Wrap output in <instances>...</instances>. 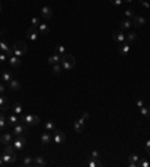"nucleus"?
Wrapping results in <instances>:
<instances>
[{"instance_id": "obj_1", "label": "nucleus", "mask_w": 150, "mask_h": 167, "mask_svg": "<svg viewBox=\"0 0 150 167\" xmlns=\"http://www.w3.org/2000/svg\"><path fill=\"white\" fill-rule=\"evenodd\" d=\"M60 65H62L63 71H71V69H74L75 57L72 56V54H65V56H62V62H60Z\"/></svg>"}, {"instance_id": "obj_2", "label": "nucleus", "mask_w": 150, "mask_h": 167, "mask_svg": "<svg viewBox=\"0 0 150 167\" xmlns=\"http://www.w3.org/2000/svg\"><path fill=\"white\" fill-rule=\"evenodd\" d=\"M12 48H14V56H17L20 59H23L24 54L27 53V44L24 41H17Z\"/></svg>"}, {"instance_id": "obj_3", "label": "nucleus", "mask_w": 150, "mask_h": 167, "mask_svg": "<svg viewBox=\"0 0 150 167\" xmlns=\"http://www.w3.org/2000/svg\"><path fill=\"white\" fill-rule=\"evenodd\" d=\"M20 122H23V124H26V125H38L39 122H41V119H39V116H35V115H30V113H27V115H20Z\"/></svg>"}, {"instance_id": "obj_4", "label": "nucleus", "mask_w": 150, "mask_h": 167, "mask_svg": "<svg viewBox=\"0 0 150 167\" xmlns=\"http://www.w3.org/2000/svg\"><path fill=\"white\" fill-rule=\"evenodd\" d=\"M12 145H14V148H15L17 152H21V151L24 149V146H26V137H24V135L15 137V140L12 142Z\"/></svg>"}, {"instance_id": "obj_5", "label": "nucleus", "mask_w": 150, "mask_h": 167, "mask_svg": "<svg viewBox=\"0 0 150 167\" xmlns=\"http://www.w3.org/2000/svg\"><path fill=\"white\" fill-rule=\"evenodd\" d=\"M2 158H3V164H6V166H14V164L17 163V155H15V154L3 152Z\"/></svg>"}, {"instance_id": "obj_6", "label": "nucleus", "mask_w": 150, "mask_h": 167, "mask_svg": "<svg viewBox=\"0 0 150 167\" xmlns=\"http://www.w3.org/2000/svg\"><path fill=\"white\" fill-rule=\"evenodd\" d=\"M26 132H27V126H26V124H17V125H14V135H15V137L24 135Z\"/></svg>"}, {"instance_id": "obj_7", "label": "nucleus", "mask_w": 150, "mask_h": 167, "mask_svg": "<svg viewBox=\"0 0 150 167\" xmlns=\"http://www.w3.org/2000/svg\"><path fill=\"white\" fill-rule=\"evenodd\" d=\"M119 53L122 54V56H128L129 53H131V44L129 42H120L119 44Z\"/></svg>"}, {"instance_id": "obj_8", "label": "nucleus", "mask_w": 150, "mask_h": 167, "mask_svg": "<svg viewBox=\"0 0 150 167\" xmlns=\"http://www.w3.org/2000/svg\"><path fill=\"white\" fill-rule=\"evenodd\" d=\"M41 33H39V30H38V27H30V29H27V39L29 41H36L38 36H39Z\"/></svg>"}, {"instance_id": "obj_9", "label": "nucleus", "mask_w": 150, "mask_h": 167, "mask_svg": "<svg viewBox=\"0 0 150 167\" xmlns=\"http://www.w3.org/2000/svg\"><path fill=\"white\" fill-rule=\"evenodd\" d=\"M131 20H132V24H134L135 27H143V26L146 24V18L141 17V15H134Z\"/></svg>"}, {"instance_id": "obj_10", "label": "nucleus", "mask_w": 150, "mask_h": 167, "mask_svg": "<svg viewBox=\"0 0 150 167\" xmlns=\"http://www.w3.org/2000/svg\"><path fill=\"white\" fill-rule=\"evenodd\" d=\"M65 140H66V135H65V132H63V131H59V129H56V131H54V143H57V145H62Z\"/></svg>"}, {"instance_id": "obj_11", "label": "nucleus", "mask_w": 150, "mask_h": 167, "mask_svg": "<svg viewBox=\"0 0 150 167\" xmlns=\"http://www.w3.org/2000/svg\"><path fill=\"white\" fill-rule=\"evenodd\" d=\"M12 142H14V137H12L11 132H3V134L0 135V143H2V145L6 146V145H11Z\"/></svg>"}, {"instance_id": "obj_12", "label": "nucleus", "mask_w": 150, "mask_h": 167, "mask_svg": "<svg viewBox=\"0 0 150 167\" xmlns=\"http://www.w3.org/2000/svg\"><path fill=\"white\" fill-rule=\"evenodd\" d=\"M112 39L116 42H125L126 41V36H125V33H123V30H116V32H112Z\"/></svg>"}, {"instance_id": "obj_13", "label": "nucleus", "mask_w": 150, "mask_h": 167, "mask_svg": "<svg viewBox=\"0 0 150 167\" xmlns=\"http://www.w3.org/2000/svg\"><path fill=\"white\" fill-rule=\"evenodd\" d=\"M41 15H42V18L50 20V18L53 17V9H51V6H44V8L41 9Z\"/></svg>"}, {"instance_id": "obj_14", "label": "nucleus", "mask_w": 150, "mask_h": 167, "mask_svg": "<svg viewBox=\"0 0 150 167\" xmlns=\"http://www.w3.org/2000/svg\"><path fill=\"white\" fill-rule=\"evenodd\" d=\"M6 110H9V101H8V98L2 93V95H0V112H6Z\"/></svg>"}, {"instance_id": "obj_15", "label": "nucleus", "mask_w": 150, "mask_h": 167, "mask_svg": "<svg viewBox=\"0 0 150 167\" xmlns=\"http://www.w3.org/2000/svg\"><path fill=\"white\" fill-rule=\"evenodd\" d=\"M41 143H42V145H50V143H51V132H50V131L42 132V135H41Z\"/></svg>"}, {"instance_id": "obj_16", "label": "nucleus", "mask_w": 150, "mask_h": 167, "mask_svg": "<svg viewBox=\"0 0 150 167\" xmlns=\"http://www.w3.org/2000/svg\"><path fill=\"white\" fill-rule=\"evenodd\" d=\"M60 62H62V56L57 54V53L48 57V63H50V65H57V63H60Z\"/></svg>"}, {"instance_id": "obj_17", "label": "nucleus", "mask_w": 150, "mask_h": 167, "mask_svg": "<svg viewBox=\"0 0 150 167\" xmlns=\"http://www.w3.org/2000/svg\"><path fill=\"white\" fill-rule=\"evenodd\" d=\"M84 121L80 118L78 121H75V124H74V129H75V132H83L84 131Z\"/></svg>"}, {"instance_id": "obj_18", "label": "nucleus", "mask_w": 150, "mask_h": 167, "mask_svg": "<svg viewBox=\"0 0 150 167\" xmlns=\"http://www.w3.org/2000/svg\"><path fill=\"white\" fill-rule=\"evenodd\" d=\"M9 65H11L12 68H18V66L21 65V59L17 57V56H11V57H9Z\"/></svg>"}, {"instance_id": "obj_19", "label": "nucleus", "mask_w": 150, "mask_h": 167, "mask_svg": "<svg viewBox=\"0 0 150 167\" xmlns=\"http://www.w3.org/2000/svg\"><path fill=\"white\" fill-rule=\"evenodd\" d=\"M138 160H140V157H138L137 154H131V155H129V166L137 167L138 166Z\"/></svg>"}, {"instance_id": "obj_20", "label": "nucleus", "mask_w": 150, "mask_h": 167, "mask_svg": "<svg viewBox=\"0 0 150 167\" xmlns=\"http://www.w3.org/2000/svg\"><path fill=\"white\" fill-rule=\"evenodd\" d=\"M134 24H132V20H129V18H126V20H123L122 23H120V30H126V29H131Z\"/></svg>"}, {"instance_id": "obj_21", "label": "nucleus", "mask_w": 150, "mask_h": 167, "mask_svg": "<svg viewBox=\"0 0 150 167\" xmlns=\"http://www.w3.org/2000/svg\"><path fill=\"white\" fill-rule=\"evenodd\" d=\"M9 89L14 90V92H17V90L21 89V83H20L18 80H11V82H9Z\"/></svg>"}, {"instance_id": "obj_22", "label": "nucleus", "mask_w": 150, "mask_h": 167, "mask_svg": "<svg viewBox=\"0 0 150 167\" xmlns=\"http://www.w3.org/2000/svg\"><path fill=\"white\" fill-rule=\"evenodd\" d=\"M2 80H3V83L5 84H9V82L12 80V74H11V71H3V74H2Z\"/></svg>"}, {"instance_id": "obj_23", "label": "nucleus", "mask_w": 150, "mask_h": 167, "mask_svg": "<svg viewBox=\"0 0 150 167\" xmlns=\"http://www.w3.org/2000/svg\"><path fill=\"white\" fill-rule=\"evenodd\" d=\"M18 122H20V118H18V116H17L15 113H12V115H11V116L8 118V124H9V125L14 126V125H17Z\"/></svg>"}, {"instance_id": "obj_24", "label": "nucleus", "mask_w": 150, "mask_h": 167, "mask_svg": "<svg viewBox=\"0 0 150 167\" xmlns=\"http://www.w3.org/2000/svg\"><path fill=\"white\" fill-rule=\"evenodd\" d=\"M35 166L36 167H45L47 166V160L44 157H35Z\"/></svg>"}, {"instance_id": "obj_25", "label": "nucleus", "mask_w": 150, "mask_h": 167, "mask_svg": "<svg viewBox=\"0 0 150 167\" xmlns=\"http://www.w3.org/2000/svg\"><path fill=\"white\" fill-rule=\"evenodd\" d=\"M23 166H27V167H32L35 166V158L33 157H24V160H23Z\"/></svg>"}, {"instance_id": "obj_26", "label": "nucleus", "mask_w": 150, "mask_h": 167, "mask_svg": "<svg viewBox=\"0 0 150 167\" xmlns=\"http://www.w3.org/2000/svg\"><path fill=\"white\" fill-rule=\"evenodd\" d=\"M38 30H39V33H41V35H44V36L50 33V29H48V26H47V24H44V23H41V24H39Z\"/></svg>"}, {"instance_id": "obj_27", "label": "nucleus", "mask_w": 150, "mask_h": 167, "mask_svg": "<svg viewBox=\"0 0 150 167\" xmlns=\"http://www.w3.org/2000/svg\"><path fill=\"white\" fill-rule=\"evenodd\" d=\"M6 126H8V119H6L5 112H3V113H0V129L3 131V129H6Z\"/></svg>"}, {"instance_id": "obj_28", "label": "nucleus", "mask_w": 150, "mask_h": 167, "mask_svg": "<svg viewBox=\"0 0 150 167\" xmlns=\"http://www.w3.org/2000/svg\"><path fill=\"white\" fill-rule=\"evenodd\" d=\"M12 112H14L15 115H21V113H23V105H21L20 102H15V104L12 105Z\"/></svg>"}, {"instance_id": "obj_29", "label": "nucleus", "mask_w": 150, "mask_h": 167, "mask_svg": "<svg viewBox=\"0 0 150 167\" xmlns=\"http://www.w3.org/2000/svg\"><path fill=\"white\" fill-rule=\"evenodd\" d=\"M45 131H50V132H54V131H56V124H54L53 121H50V122H47V124H45Z\"/></svg>"}, {"instance_id": "obj_30", "label": "nucleus", "mask_w": 150, "mask_h": 167, "mask_svg": "<svg viewBox=\"0 0 150 167\" xmlns=\"http://www.w3.org/2000/svg\"><path fill=\"white\" fill-rule=\"evenodd\" d=\"M53 72H54L56 75H60V74L63 72V68H62V65H60V63H57V65H53Z\"/></svg>"}, {"instance_id": "obj_31", "label": "nucleus", "mask_w": 150, "mask_h": 167, "mask_svg": "<svg viewBox=\"0 0 150 167\" xmlns=\"http://www.w3.org/2000/svg\"><path fill=\"white\" fill-rule=\"evenodd\" d=\"M140 113H141L144 118H150V107H146V105H143V107L140 109Z\"/></svg>"}, {"instance_id": "obj_32", "label": "nucleus", "mask_w": 150, "mask_h": 167, "mask_svg": "<svg viewBox=\"0 0 150 167\" xmlns=\"http://www.w3.org/2000/svg\"><path fill=\"white\" fill-rule=\"evenodd\" d=\"M135 39H137V35H135L134 32H131V33L126 36V42H129V44H131V42H134Z\"/></svg>"}, {"instance_id": "obj_33", "label": "nucleus", "mask_w": 150, "mask_h": 167, "mask_svg": "<svg viewBox=\"0 0 150 167\" xmlns=\"http://www.w3.org/2000/svg\"><path fill=\"white\" fill-rule=\"evenodd\" d=\"M110 3H111L114 8H117V9H119V8L123 5V0H110Z\"/></svg>"}, {"instance_id": "obj_34", "label": "nucleus", "mask_w": 150, "mask_h": 167, "mask_svg": "<svg viewBox=\"0 0 150 167\" xmlns=\"http://www.w3.org/2000/svg\"><path fill=\"white\" fill-rule=\"evenodd\" d=\"M56 53L60 54V56H65V47L63 45H57L56 47Z\"/></svg>"}, {"instance_id": "obj_35", "label": "nucleus", "mask_w": 150, "mask_h": 167, "mask_svg": "<svg viewBox=\"0 0 150 167\" xmlns=\"http://www.w3.org/2000/svg\"><path fill=\"white\" fill-rule=\"evenodd\" d=\"M89 166L90 167H98V166H101V161H99V160H92V161H89Z\"/></svg>"}, {"instance_id": "obj_36", "label": "nucleus", "mask_w": 150, "mask_h": 167, "mask_svg": "<svg viewBox=\"0 0 150 167\" xmlns=\"http://www.w3.org/2000/svg\"><path fill=\"white\" fill-rule=\"evenodd\" d=\"M134 15H135V14H134V11H132V9H126V11H125V17H128V18H132Z\"/></svg>"}, {"instance_id": "obj_37", "label": "nucleus", "mask_w": 150, "mask_h": 167, "mask_svg": "<svg viewBox=\"0 0 150 167\" xmlns=\"http://www.w3.org/2000/svg\"><path fill=\"white\" fill-rule=\"evenodd\" d=\"M90 158H92V160H99V152H98V151H92Z\"/></svg>"}, {"instance_id": "obj_38", "label": "nucleus", "mask_w": 150, "mask_h": 167, "mask_svg": "<svg viewBox=\"0 0 150 167\" xmlns=\"http://www.w3.org/2000/svg\"><path fill=\"white\" fill-rule=\"evenodd\" d=\"M39 24H41V23H39V18H38V17H33V18H32V26H33V27H39Z\"/></svg>"}, {"instance_id": "obj_39", "label": "nucleus", "mask_w": 150, "mask_h": 167, "mask_svg": "<svg viewBox=\"0 0 150 167\" xmlns=\"http://www.w3.org/2000/svg\"><path fill=\"white\" fill-rule=\"evenodd\" d=\"M6 60H8V54L2 51V53H0V62H6Z\"/></svg>"}, {"instance_id": "obj_40", "label": "nucleus", "mask_w": 150, "mask_h": 167, "mask_svg": "<svg viewBox=\"0 0 150 167\" xmlns=\"http://www.w3.org/2000/svg\"><path fill=\"white\" fill-rule=\"evenodd\" d=\"M138 166H140V167H149V161H147V160H143Z\"/></svg>"}, {"instance_id": "obj_41", "label": "nucleus", "mask_w": 150, "mask_h": 167, "mask_svg": "<svg viewBox=\"0 0 150 167\" xmlns=\"http://www.w3.org/2000/svg\"><path fill=\"white\" fill-rule=\"evenodd\" d=\"M89 118H90V116H89V113H83V116H81V119H83L84 122H86V121H89Z\"/></svg>"}, {"instance_id": "obj_42", "label": "nucleus", "mask_w": 150, "mask_h": 167, "mask_svg": "<svg viewBox=\"0 0 150 167\" xmlns=\"http://www.w3.org/2000/svg\"><path fill=\"white\" fill-rule=\"evenodd\" d=\"M143 105H144V102H143V99H138V101H137V107H138V109H141Z\"/></svg>"}, {"instance_id": "obj_43", "label": "nucleus", "mask_w": 150, "mask_h": 167, "mask_svg": "<svg viewBox=\"0 0 150 167\" xmlns=\"http://www.w3.org/2000/svg\"><path fill=\"white\" fill-rule=\"evenodd\" d=\"M141 5H143L144 8H147V9H149V8H150V5H149V3H147V2H146V0H141Z\"/></svg>"}, {"instance_id": "obj_44", "label": "nucleus", "mask_w": 150, "mask_h": 167, "mask_svg": "<svg viewBox=\"0 0 150 167\" xmlns=\"http://www.w3.org/2000/svg\"><path fill=\"white\" fill-rule=\"evenodd\" d=\"M146 151H147V154H150V140H147V143H146Z\"/></svg>"}, {"instance_id": "obj_45", "label": "nucleus", "mask_w": 150, "mask_h": 167, "mask_svg": "<svg viewBox=\"0 0 150 167\" xmlns=\"http://www.w3.org/2000/svg\"><path fill=\"white\" fill-rule=\"evenodd\" d=\"M2 93H5V83L0 84V95H2Z\"/></svg>"}, {"instance_id": "obj_46", "label": "nucleus", "mask_w": 150, "mask_h": 167, "mask_svg": "<svg viewBox=\"0 0 150 167\" xmlns=\"http://www.w3.org/2000/svg\"><path fill=\"white\" fill-rule=\"evenodd\" d=\"M3 33H5V29H0V36H2Z\"/></svg>"}, {"instance_id": "obj_47", "label": "nucleus", "mask_w": 150, "mask_h": 167, "mask_svg": "<svg viewBox=\"0 0 150 167\" xmlns=\"http://www.w3.org/2000/svg\"><path fill=\"white\" fill-rule=\"evenodd\" d=\"M0 166H3V158L0 157Z\"/></svg>"}, {"instance_id": "obj_48", "label": "nucleus", "mask_w": 150, "mask_h": 167, "mask_svg": "<svg viewBox=\"0 0 150 167\" xmlns=\"http://www.w3.org/2000/svg\"><path fill=\"white\" fill-rule=\"evenodd\" d=\"M123 2H126V3H131V2H134V0H123Z\"/></svg>"}, {"instance_id": "obj_49", "label": "nucleus", "mask_w": 150, "mask_h": 167, "mask_svg": "<svg viewBox=\"0 0 150 167\" xmlns=\"http://www.w3.org/2000/svg\"><path fill=\"white\" fill-rule=\"evenodd\" d=\"M0 11H2V3H0Z\"/></svg>"}]
</instances>
